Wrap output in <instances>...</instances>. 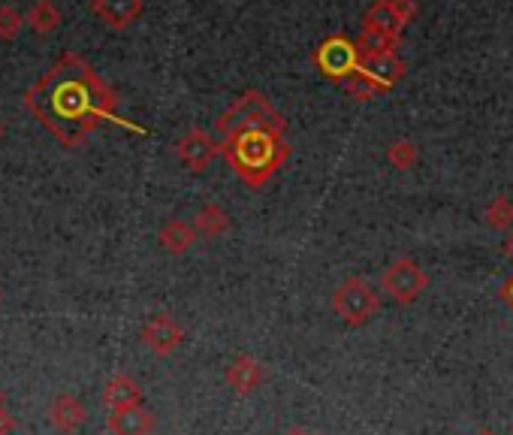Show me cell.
I'll list each match as a JSON object with an SVG mask.
<instances>
[{"label":"cell","instance_id":"cell-16","mask_svg":"<svg viewBox=\"0 0 513 435\" xmlns=\"http://www.w3.org/2000/svg\"><path fill=\"white\" fill-rule=\"evenodd\" d=\"M160 242H163V248H166V251L182 254V251H188V248H191V242H194V230H191L185 221H169V224L160 230Z\"/></svg>","mask_w":513,"mask_h":435},{"label":"cell","instance_id":"cell-8","mask_svg":"<svg viewBox=\"0 0 513 435\" xmlns=\"http://www.w3.org/2000/svg\"><path fill=\"white\" fill-rule=\"evenodd\" d=\"M85 420H88V408H85L82 399H76L73 393H61V396L52 399V405H49V423H52L58 432L70 435V432H76Z\"/></svg>","mask_w":513,"mask_h":435},{"label":"cell","instance_id":"cell-24","mask_svg":"<svg viewBox=\"0 0 513 435\" xmlns=\"http://www.w3.org/2000/svg\"><path fill=\"white\" fill-rule=\"evenodd\" d=\"M284 435H308L305 429H290V432H284Z\"/></svg>","mask_w":513,"mask_h":435},{"label":"cell","instance_id":"cell-21","mask_svg":"<svg viewBox=\"0 0 513 435\" xmlns=\"http://www.w3.org/2000/svg\"><path fill=\"white\" fill-rule=\"evenodd\" d=\"M16 429V420H13V414L7 411V405L0 408V435H10Z\"/></svg>","mask_w":513,"mask_h":435},{"label":"cell","instance_id":"cell-2","mask_svg":"<svg viewBox=\"0 0 513 435\" xmlns=\"http://www.w3.org/2000/svg\"><path fill=\"white\" fill-rule=\"evenodd\" d=\"M221 155L245 185L263 188L275 176V170L287 161L290 145L278 127H245L221 139Z\"/></svg>","mask_w":513,"mask_h":435},{"label":"cell","instance_id":"cell-27","mask_svg":"<svg viewBox=\"0 0 513 435\" xmlns=\"http://www.w3.org/2000/svg\"><path fill=\"white\" fill-rule=\"evenodd\" d=\"M480 435H492V432H480Z\"/></svg>","mask_w":513,"mask_h":435},{"label":"cell","instance_id":"cell-19","mask_svg":"<svg viewBox=\"0 0 513 435\" xmlns=\"http://www.w3.org/2000/svg\"><path fill=\"white\" fill-rule=\"evenodd\" d=\"M414 158H417V152H414V145H411V142H396L393 149H390V161H393L399 170L411 167Z\"/></svg>","mask_w":513,"mask_h":435},{"label":"cell","instance_id":"cell-23","mask_svg":"<svg viewBox=\"0 0 513 435\" xmlns=\"http://www.w3.org/2000/svg\"><path fill=\"white\" fill-rule=\"evenodd\" d=\"M504 248H507V254H510V257H513V236H510V239H507V245H504Z\"/></svg>","mask_w":513,"mask_h":435},{"label":"cell","instance_id":"cell-26","mask_svg":"<svg viewBox=\"0 0 513 435\" xmlns=\"http://www.w3.org/2000/svg\"><path fill=\"white\" fill-rule=\"evenodd\" d=\"M0 136H4V127H0Z\"/></svg>","mask_w":513,"mask_h":435},{"label":"cell","instance_id":"cell-7","mask_svg":"<svg viewBox=\"0 0 513 435\" xmlns=\"http://www.w3.org/2000/svg\"><path fill=\"white\" fill-rule=\"evenodd\" d=\"M182 339H185L182 327H179L173 318H169V315H154V318L142 327V342H145V348H151V351L160 354V357L173 354V351L182 345Z\"/></svg>","mask_w":513,"mask_h":435},{"label":"cell","instance_id":"cell-6","mask_svg":"<svg viewBox=\"0 0 513 435\" xmlns=\"http://www.w3.org/2000/svg\"><path fill=\"white\" fill-rule=\"evenodd\" d=\"M426 284H429V278H426V272L414 260H396L381 275V287L399 303H414L426 290Z\"/></svg>","mask_w":513,"mask_h":435},{"label":"cell","instance_id":"cell-13","mask_svg":"<svg viewBox=\"0 0 513 435\" xmlns=\"http://www.w3.org/2000/svg\"><path fill=\"white\" fill-rule=\"evenodd\" d=\"M402 73V64L396 58H390L387 52L384 55H369V61L363 64L360 76L369 79L372 85H393Z\"/></svg>","mask_w":513,"mask_h":435},{"label":"cell","instance_id":"cell-22","mask_svg":"<svg viewBox=\"0 0 513 435\" xmlns=\"http://www.w3.org/2000/svg\"><path fill=\"white\" fill-rule=\"evenodd\" d=\"M501 297H504V303H507V306L513 309V275H510V278L504 281V287H501Z\"/></svg>","mask_w":513,"mask_h":435},{"label":"cell","instance_id":"cell-12","mask_svg":"<svg viewBox=\"0 0 513 435\" xmlns=\"http://www.w3.org/2000/svg\"><path fill=\"white\" fill-rule=\"evenodd\" d=\"M94 13L112 28H127L142 13V0H94Z\"/></svg>","mask_w":513,"mask_h":435},{"label":"cell","instance_id":"cell-15","mask_svg":"<svg viewBox=\"0 0 513 435\" xmlns=\"http://www.w3.org/2000/svg\"><path fill=\"white\" fill-rule=\"evenodd\" d=\"M25 22L37 34H52L61 25V13H58V7L52 4V0H34L31 10L25 13Z\"/></svg>","mask_w":513,"mask_h":435},{"label":"cell","instance_id":"cell-11","mask_svg":"<svg viewBox=\"0 0 513 435\" xmlns=\"http://www.w3.org/2000/svg\"><path fill=\"white\" fill-rule=\"evenodd\" d=\"M103 405L109 411H121V408L142 405V387L130 375H112L106 381V387H103Z\"/></svg>","mask_w":513,"mask_h":435},{"label":"cell","instance_id":"cell-9","mask_svg":"<svg viewBox=\"0 0 513 435\" xmlns=\"http://www.w3.org/2000/svg\"><path fill=\"white\" fill-rule=\"evenodd\" d=\"M218 149H221V145H218L209 133L191 130V133L179 142V158H182L194 173H200V170L209 167V161L218 155Z\"/></svg>","mask_w":513,"mask_h":435},{"label":"cell","instance_id":"cell-17","mask_svg":"<svg viewBox=\"0 0 513 435\" xmlns=\"http://www.w3.org/2000/svg\"><path fill=\"white\" fill-rule=\"evenodd\" d=\"M25 25L28 22H25V16L16 7H10V4L0 7V40H16Z\"/></svg>","mask_w":513,"mask_h":435},{"label":"cell","instance_id":"cell-1","mask_svg":"<svg viewBox=\"0 0 513 435\" xmlns=\"http://www.w3.org/2000/svg\"><path fill=\"white\" fill-rule=\"evenodd\" d=\"M25 103L58 142L76 149L103 121H115L118 97L85 58L67 52L31 85Z\"/></svg>","mask_w":513,"mask_h":435},{"label":"cell","instance_id":"cell-14","mask_svg":"<svg viewBox=\"0 0 513 435\" xmlns=\"http://www.w3.org/2000/svg\"><path fill=\"white\" fill-rule=\"evenodd\" d=\"M227 381L239 390V393H251L260 381H263V366L254 357H239L230 369H227Z\"/></svg>","mask_w":513,"mask_h":435},{"label":"cell","instance_id":"cell-10","mask_svg":"<svg viewBox=\"0 0 513 435\" xmlns=\"http://www.w3.org/2000/svg\"><path fill=\"white\" fill-rule=\"evenodd\" d=\"M112 435H151L154 432V417L148 408L133 405V408H121V411H109L106 420Z\"/></svg>","mask_w":513,"mask_h":435},{"label":"cell","instance_id":"cell-18","mask_svg":"<svg viewBox=\"0 0 513 435\" xmlns=\"http://www.w3.org/2000/svg\"><path fill=\"white\" fill-rule=\"evenodd\" d=\"M197 230L206 233V236H218V233L227 230V215L218 206H209V209H203L197 215Z\"/></svg>","mask_w":513,"mask_h":435},{"label":"cell","instance_id":"cell-3","mask_svg":"<svg viewBox=\"0 0 513 435\" xmlns=\"http://www.w3.org/2000/svg\"><path fill=\"white\" fill-rule=\"evenodd\" d=\"M245 127H278L284 130V121L281 115L266 103V97H260L257 91H248L245 97H239L218 121H215V130L221 133V139L245 130Z\"/></svg>","mask_w":513,"mask_h":435},{"label":"cell","instance_id":"cell-25","mask_svg":"<svg viewBox=\"0 0 513 435\" xmlns=\"http://www.w3.org/2000/svg\"><path fill=\"white\" fill-rule=\"evenodd\" d=\"M0 408H4V390H0Z\"/></svg>","mask_w":513,"mask_h":435},{"label":"cell","instance_id":"cell-20","mask_svg":"<svg viewBox=\"0 0 513 435\" xmlns=\"http://www.w3.org/2000/svg\"><path fill=\"white\" fill-rule=\"evenodd\" d=\"M489 221H492L495 227H507V224L513 221V206H510L507 200H495L492 209H489Z\"/></svg>","mask_w":513,"mask_h":435},{"label":"cell","instance_id":"cell-5","mask_svg":"<svg viewBox=\"0 0 513 435\" xmlns=\"http://www.w3.org/2000/svg\"><path fill=\"white\" fill-rule=\"evenodd\" d=\"M314 61H317L320 73L326 79H335V82L354 79L363 70L360 49L348 37H329V40H323L320 49H317V55H314Z\"/></svg>","mask_w":513,"mask_h":435},{"label":"cell","instance_id":"cell-4","mask_svg":"<svg viewBox=\"0 0 513 435\" xmlns=\"http://www.w3.org/2000/svg\"><path fill=\"white\" fill-rule=\"evenodd\" d=\"M332 306H335V312H338L341 321L351 324V327H360V324H366L378 312L381 300H378V290L369 281L351 278V281H345V284L335 290Z\"/></svg>","mask_w":513,"mask_h":435}]
</instances>
